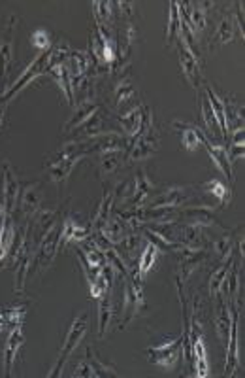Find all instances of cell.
<instances>
[{
    "instance_id": "2e32d148",
    "label": "cell",
    "mask_w": 245,
    "mask_h": 378,
    "mask_svg": "<svg viewBox=\"0 0 245 378\" xmlns=\"http://www.w3.org/2000/svg\"><path fill=\"white\" fill-rule=\"evenodd\" d=\"M104 114L100 110L99 114H94L93 118L87 119L85 123H82L77 127L76 130H72L70 133V140L68 142H85V140H93L96 136L104 135L108 130L104 129Z\"/></svg>"
},
{
    "instance_id": "cb8c5ba5",
    "label": "cell",
    "mask_w": 245,
    "mask_h": 378,
    "mask_svg": "<svg viewBox=\"0 0 245 378\" xmlns=\"http://www.w3.org/2000/svg\"><path fill=\"white\" fill-rule=\"evenodd\" d=\"M206 97H208V101H210L211 110L215 114L217 123H219V130H221V138L222 140H227L228 123H227V110H225V99H221L211 85H206Z\"/></svg>"
},
{
    "instance_id": "603a6c76",
    "label": "cell",
    "mask_w": 245,
    "mask_h": 378,
    "mask_svg": "<svg viewBox=\"0 0 245 378\" xmlns=\"http://www.w3.org/2000/svg\"><path fill=\"white\" fill-rule=\"evenodd\" d=\"M234 38H236V19H234L232 16H225V18L219 21V27H217L215 35L211 36L210 51H213V49L219 46L230 44Z\"/></svg>"
},
{
    "instance_id": "d6986e66",
    "label": "cell",
    "mask_w": 245,
    "mask_h": 378,
    "mask_svg": "<svg viewBox=\"0 0 245 378\" xmlns=\"http://www.w3.org/2000/svg\"><path fill=\"white\" fill-rule=\"evenodd\" d=\"M100 110H102V106H100L99 102H94L93 99H91V101L80 102L74 116H72V118L65 123V127H63V133H65V135H70L72 130H76L80 125L85 123L87 119L93 118L94 114H99Z\"/></svg>"
},
{
    "instance_id": "f35d334b",
    "label": "cell",
    "mask_w": 245,
    "mask_h": 378,
    "mask_svg": "<svg viewBox=\"0 0 245 378\" xmlns=\"http://www.w3.org/2000/svg\"><path fill=\"white\" fill-rule=\"evenodd\" d=\"M211 250H213V254L219 255L221 260H225L227 255H230L236 250V238L232 235H222L221 238H217V240H211Z\"/></svg>"
},
{
    "instance_id": "44dd1931",
    "label": "cell",
    "mask_w": 245,
    "mask_h": 378,
    "mask_svg": "<svg viewBox=\"0 0 245 378\" xmlns=\"http://www.w3.org/2000/svg\"><path fill=\"white\" fill-rule=\"evenodd\" d=\"M15 23H18V19L15 18L8 19V25L4 27V32H2V42H0V78L6 74L8 66L12 63L13 30H15Z\"/></svg>"
},
{
    "instance_id": "d4e9b609",
    "label": "cell",
    "mask_w": 245,
    "mask_h": 378,
    "mask_svg": "<svg viewBox=\"0 0 245 378\" xmlns=\"http://www.w3.org/2000/svg\"><path fill=\"white\" fill-rule=\"evenodd\" d=\"M127 163V150H108L99 154V165L102 174H111L119 171Z\"/></svg>"
},
{
    "instance_id": "4dcf8cb0",
    "label": "cell",
    "mask_w": 245,
    "mask_h": 378,
    "mask_svg": "<svg viewBox=\"0 0 245 378\" xmlns=\"http://www.w3.org/2000/svg\"><path fill=\"white\" fill-rule=\"evenodd\" d=\"M191 361L194 365V374L199 378H206L210 374L208 369V358H206V346L202 337H199L193 343V352H191Z\"/></svg>"
},
{
    "instance_id": "3957f363",
    "label": "cell",
    "mask_w": 245,
    "mask_h": 378,
    "mask_svg": "<svg viewBox=\"0 0 245 378\" xmlns=\"http://www.w3.org/2000/svg\"><path fill=\"white\" fill-rule=\"evenodd\" d=\"M85 333H87V314L83 312V314H80V316H76V318H74V322H72L70 329H68V333H66L65 344H63L61 354H58V358H57V363L53 365L51 372H49V377L55 378V377H58L61 372H63V369H65V365H66V361L70 360V355L74 354V350L77 348V344L83 341Z\"/></svg>"
},
{
    "instance_id": "9a60e30c",
    "label": "cell",
    "mask_w": 245,
    "mask_h": 378,
    "mask_svg": "<svg viewBox=\"0 0 245 378\" xmlns=\"http://www.w3.org/2000/svg\"><path fill=\"white\" fill-rule=\"evenodd\" d=\"M91 235H93L91 225L82 224L76 218L68 216L66 219H63V231H61V243H58V246H65V244L70 243H82V240L89 238Z\"/></svg>"
},
{
    "instance_id": "ee69618b",
    "label": "cell",
    "mask_w": 245,
    "mask_h": 378,
    "mask_svg": "<svg viewBox=\"0 0 245 378\" xmlns=\"http://www.w3.org/2000/svg\"><path fill=\"white\" fill-rule=\"evenodd\" d=\"M6 216V208H4V202L0 201V221H2V218Z\"/></svg>"
},
{
    "instance_id": "7c38bea8",
    "label": "cell",
    "mask_w": 245,
    "mask_h": 378,
    "mask_svg": "<svg viewBox=\"0 0 245 378\" xmlns=\"http://www.w3.org/2000/svg\"><path fill=\"white\" fill-rule=\"evenodd\" d=\"M42 183L40 182H29L23 183L19 189L18 205L21 208V214L25 218L34 216L42 208Z\"/></svg>"
},
{
    "instance_id": "ffe728a7",
    "label": "cell",
    "mask_w": 245,
    "mask_h": 378,
    "mask_svg": "<svg viewBox=\"0 0 245 378\" xmlns=\"http://www.w3.org/2000/svg\"><path fill=\"white\" fill-rule=\"evenodd\" d=\"M25 343V335L21 327H15L8 333V341L6 346H4V374L10 377L12 374L13 363H15V358H18L19 350L23 346Z\"/></svg>"
},
{
    "instance_id": "5bb4252c",
    "label": "cell",
    "mask_w": 245,
    "mask_h": 378,
    "mask_svg": "<svg viewBox=\"0 0 245 378\" xmlns=\"http://www.w3.org/2000/svg\"><path fill=\"white\" fill-rule=\"evenodd\" d=\"M2 202H4V208H6V214L15 212V205H18L19 199V182L15 178V172H13L12 165L10 163H4V171H2Z\"/></svg>"
},
{
    "instance_id": "277c9868",
    "label": "cell",
    "mask_w": 245,
    "mask_h": 378,
    "mask_svg": "<svg viewBox=\"0 0 245 378\" xmlns=\"http://www.w3.org/2000/svg\"><path fill=\"white\" fill-rule=\"evenodd\" d=\"M146 308L147 303L146 297H144V290H142V284H136L130 278H125V301H122V318L119 329L129 327L130 322L138 318Z\"/></svg>"
},
{
    "instance_id": "b9f144b4",
    "label": "cell",
    "mask_w": 245,
    "mask_h": 378,
    "mask_svg": "<svg viewBox=\"0 0 245 378\" xmlns=\"http://www.w3.org/2000/svg\"><path fill=\"white\" fill-rule=\"evenodd\" d=\"M74 377H96V371H94L93 363L89 360V355H85V360L80 361L74 371Z\"/></svg>"
},
{
    "instance_id": "8d00e7d4",
    "label": "cell",
    "mask_w": 245,
    "mask_h": 378,
    "mask_svg": "<svg viewBox=\"0 0 245 378\" xmlns=\"http://www.w3.org/2000/svg\"><path fill=\"white\" fill-rule=\"evenodd\" d=\"M181 36V16L177 10V2H170V19L166 27V44L172 46Z\"/></svg>"
},
{
    "instance_id": "9c48e42d",
    "label": "cell",
    "mask_w": 245,
    "mask_h": 378,
    "mask_svg": "<svg viewBox=\"0 0 245 378\" xmlns=\"http://www.w3.org/2000/svg\"><path fill=\"white\" fill-rule=\"evenodd\" d=\"M230 305V312H232V327H230V337L227 344V363H225V377H234L236 371L239 369V352H238V322H239V310L238 303L232 301Z\"/></svg>"
},
{
    "instance_id": "30bf717a",
    "label": "cell",
    "mask_w": 245,
    "mask_h": 378,
    "mask_svg": "<svg viewBox=\"0 0 245 378\" xmlns=\"http://www.w3.org/2000/svg\"><path fill=\"white\" fill-rule=\"evenodd\" d=\"M194 197L193 188H168L157 197H153L151 201H147V207H174L183 208L191 205Z\"/></svg>"
},
{
    "instance_id": "5b68a950",
    "label": "cell",
    "mask_w": 245,
    "mask_h": 378,
    "mask_svg": "<svg viewBox=\"0 0 245 378\" xmlns=\"http://www.w3.org/2000/svg\"><path fill=\"white\" fill-rule=\"evenodd\" d=\"M117 121L121 123L122 130H125V136H127L130 142L138 138L140 135H144L146 130L153 129V114L146 104H138V106H134L127 114L119 116Z\"/></svg>"
},
{
    "instance_id": "4fadbf2b",
    "label": "cell",
    "mask_w": 245,
    "mask_h": 378,
    "mask_svg": "<svg viewBox=\"0 0 245 378\" xmlns=\"http://www.w3.org/2000/svg\"><path fill=\"white\" fill-rule=\"evenodd\" d=\"M206 260H208V252H206V250H194L183 246V250L180 252V274H177V282L183 286V284L189 280V276H191Z\"/></svg>"
},
{
    "instance_id": "ba28073f",
    "label": "cell",
    "mask_w": 245,
    "mask_h": 378,
    "mask_svg": "<svg viewBox=\"0 0 245 378\" xmlns=\"http://www.w3.org/2000/svg\"><path fill=\"white\" fill-rule=\"evenodd\" d=\"M158 152V135L153 129L146 130L144 135L130 142L129 150H127V163H134L151 157Z\"/></svg>"
},
{
    "instance_id": "52a82bcc",
    "label": "cell",
    "mask_w": 245,
    "mask_h": 378,
    "mask_svg": "<svg viewBox=\"0 0 245 378\" xmlns=\"http://www.w3.org/2000/svg\"><path fill=\"white\" fill-rule=\"evenodd\" d=\"M49 54H51V49H47V51H42L40 57L38 59L32 61V65L27 66V71L21 74V78H19L18 82L13 83L12 87L8 89L6 93L2 94V99H0V104H6L10 99H13L15 94L21 93L27 85H29L30 82H34L38 76H44V71H46V65L47 61H49Z\"/></svg>"
},
{
    "instance_id": "ac0fdd59",
    "label": "cell",
    "mask_w": 245,
    "mask_h": 378,
    "mask_svg": "<svg viewBox=\"0 0 245 378\" xmlns=\"http://www.w3.org/2000/svg\"><path fill=\"white\" fill-rule=\"evenodd\" d=\"M230 327H232V312H230V305L227 299L219 295V305H217L215 312V331L217 337L221 341L222 348H227L228 337H230Z\"/></svg>"
},
{
    "instance_id": "ab89813d",
    "label": "cell",
    "mask_w": 245,
    "mask_h": 378,
    "mask_svg": "<svg viewBox=\"0 0 245 378\" xmlns=\"http://www.w3.org/2000/svg\"><path fill=\"white\" fill-rule=\"evenodd\" d=\"M87 355H89V360H91V363H93L94 371H96V377H117L115 369H113L111 365H106L104 361H100L99 355H94L91 346H87Z\"/></svg>"
},
{
    "instance_id": "8992f818",
    "label": "cell",
    "mask_w": 245,
    "mask_h": 378,
    "mask_svg": "<svg viewBox=\"0 0 245 378\" xmlns=\"http://www.w3.org/2000/svg\"><path fill=\"white\" fill-rule=\"evenodd\" d=\"M181 355H183L181 339H170L158 346L147 348V360L151 361L153 365L163 367V369H174Z\"/></svg>"
},
{
    "instance_id": "e575fe53",
    "label": "cell",
    "mask_w": 245,
    "mask_h": 378,
    "mask_svg": "<svg viewBox=\"0 0 245 378\" xmlns=\"http://www.w3.org/2000/svg\"><path fill=\"white\" fill-rule=\"evenodd\" d=\"M93 16L94 23L102 25V27H111L113 25V2L110 0H94L93 4Z\"/></svg>"
},
{
    "instance_id": "e0dca14e",
    "label": "cell",
    "mask_w": 245,
    "mask_h": 378,
    "mask_svg": "<svg viewBox=\"0 0 245 378\" xmlns=\"http://www.w3.org/2000/svg\"><path fill=\"white\" fill-rule=\"evenodd\" d=\"M155 191V183L151 182V178L147 176L146 172L140 171L136 174V178L132 180V195L127 201L130 208L136 207H144L147 201H149V197Z\"/></svg>"
},
{
    "instance_id": "d6a6232c",
    "label": "cell",
    "mask_w": 245,
    "mask_h": 378,
    "mask_svg": "<svg viewBox=\"0 0 245 378\" xmlns=\"http://www.w3.org/2000/svg\"><path fill=\"white\" fill-rule=\"evenodd\" d=\"M174 127H181V142H183V148L189 150V152H196V150L202 146V133H200L199 127H193V125L187 123H177L174 121Z\"/></svg>"
},
{
    "instance_id": "f1b7e54d",
    "label": "cell",
    "mask_w": 245,
    "mask_h": 378,
    "mask_svg": "<svg viewBox=\"0 0 245 378\" xmlns=\"http://www.w3.org/2000/svg\"><path fill=\"white\" fill-rule=\"evenodd\" d=\"M13 233H15V219H13V214H6L0 221V265L4 263L8 252H10Z\"/></svg>"
},
{
    "instance_id": "8fae6325",
    "label": "cell",
    "mask_w": 245,
    "mask_h": 378,
    "mask_svg": "<svg viewBox=\"0 0 245 378\" xmlns=\"http://www.w3.org/2000/svg\"><path fill=\"white\" fill-rule=\"evenodd\" d=\"M175 46H177V55H180L181 74L187 78V82L191 83L193 87H199L200 82H202V71H200L199 59L189 51L187 46L183 44L181 38L175 42Z\"/></svg>"
},
{
    "instance_id": "f546056e",
    "label": "cell",
    "mask_w": 245,
    "mask_h": 378,
    "mask_svg": "<svg viewBox=\"0 0 245 378\" xmlns=\"http://www.w3.org/2000/svg\"><path fill=\"white\" fill-rule=\"evenodd\" d=\"M234 263V252L230 255H227L225 260H221V265L217 267L215 271L210 274V295L211 297H219L221 295L222 284H225V278H227L228 271Z\"/></svg>"
},
{
    "instance_id": "74e56055",
    "label": "cell",
    "mask_w": 245,
    "mask_h": 378,
    "mask_svg": "<svg viewBox=\"0 0 245 378\" xmlns=\"http://www.w3.org/2000/svg\"><path fill=\"white\" fill-rule=\"evenodd\" d=\"M202 121L206 125V130H208V135L213 138V136H221V130H219V123H217V118L213 110L210 106V101H208V97L202 94Z\"/></svg>"
},
{
    "instance_id": "83f0119b",
    "label": "cell",
    "mask_w": 245,
    "mask_h": 378,
    "mask_svg": "<svg viewBox=\"0 0 245 378\" xmlns=\"http://www.w3.org/2000/svg\"><path fill=\"white\" fill-rule=\"evenodd\" d=\"M113 207H115V199H113V191H108L102 197V201L99 205V210L94 214L93 221H91V229L93 233H100L102 227L108 224V219L111 218V214H113Z\"/></svg>"
},
{
    "instance_id": "60d3db41",
    "label": "cell",
    "mask_w": 245,
    "mask_h": 378,
    "mask_svg": "<svg viewBox=\"0 0 245 378\" xmlns=\"http://www.w3.org/2000/svg\"><path fill=\"white\" fill-rule=\"evenodd\" d=\"M30 42H32V46H34L36 49H40V51L51 49V38H49V32H46L44 29L34 30L32 36H30Z\"/></svg>"
},
{
    "instance_id": "484cf974",
    "label": "cell",
    "mask_w": 245,
    "mask_h": 378,
    "mask_svg": "<svg viewBox=\"0 0 245 378\" xmlns=\"http://www.w3.org/2000/svg\"><path fill=\"white\" fill-rule=\"evenodd\" d=\"M27 316V307L25 305H18V307H6L0 308V333L6 329H15L21 327Z\"/></svg>"
},
{
    "instance_id": "836d02e7",
    "label": "cell",
    "mask_w": 245,
    "mask_h": 378,
    "mask_svg": "<svg viewBox=\"0 0 245 378\" xmlns=\"http://www.w3.org/2000/svg\"><path fill=\"white\" fill-rule=\"evenodd\" d=\"M99 301V335L104 337V333L108 331V325L111 322V316H113V299H111V291L102 295Z\"/></svg>"
},
{
    "instance_id": "4316f807",
    "label": "cell",
    "mask_w": 245,
    "mask_h": 378,
    "mask_svg": "<svg viewBox=\"0 0 245 378\" xmlns=\"http://www.w3.org/2000/svg\"><path fill=\"white\" fill-rule=\"evenodd\" d=\"M138 94V89H136L134 82L130 80L129 72L117 80L115 87H113V99H115L117 106H122V104H129L136 99Z\"/></svg>"
},
{
    "instance_id": "7bdbcfd3",
    "label": "cell",
    "mask_w": 245,
    "mask_h": 378,
    "mask_svg": "<svg viewBox=\"0 0 245 378\" xmlns=\"http://www.w3.org/2000/svg\"><path fill=\"white\" fill-rule=\"evenodd\" d=\"M4 112H6V104H0V127H2V119H4Z\"/></svg>"
},
{
    "instance_id": "7402d4cb",
    "label": "cell",
    "mask_w": 245,
    "mask_h": 378,
    "mask_svg": "<svg viewBox=\"0 0 245 378\" xmlns=\"http://www.w3.org/2000/svg\"><path fill=\"white\" fill-rule=\"evenodd\" d=\"M200 142H202V146L206 148V152L210 154L211 161H213V165H215L217 169L222 172V174H227V176L232 180L234 178L232 163H230V159H228L227 148H225V146H217V144H210V140H208L204 135H202Z\"/></svg>"
},
{
    "instance_id": "1f68e13d",
    "label": "cell",
    "mask_w": 245,
    "mask_h": 378,
    "mask_svg": "<svg viewBox=\"0 0 245 378\" xmlns=\"http://www.w3.org/2000/svg\"><path fill=\"white\" fill-rule=\"evenodd\" d=\"M200 189L204 191L206 195H210L211 199H215L221 207H228V202H230V199H232L230 189H228L222 182H219V180H210V182L202 183Z\"/></svg>"
},
{
    "instance_id": "d590c367",
    "label": "cell",
    "mask_w": 245,
    "mask_h": 378,
    "mask_svg": "<svg viewBox=\"0 0 245 378\" xmlns=\"http://www.w3.org/2000/svg\"><path fill=\"white\" fill-rule=\"evenodd\" d=\"M161 250L155 246V244L147 243L146 246H144V250H142L140 257H138V274H140V278L144 280L146 278V274L153 269V265H155V261H157V255Z\"/></svg>"
},
{
    "instance_id": "6da1fadb",
    "label": "cell",
    "mask_w": 245,
    "mask_h": 378,
    "mask_svg": "<svg viewBox=\"0 0 245 378\" xmlns=\"http://www.w3.org/2000/svg\"><path fill=\"white\" fill-rule=\"evenodd\" d=\"M89 154L85 142H66L63 150L46 161V169L55 183H63L72 174V169Z\"/></svg>"
},
{
    "instance_id": "7a4b0ae2",
    "label": "cell",
    "mask_w": 245,
    "mask_h": 378,
    "mask_svg": "<svg viewBox=\"0 0 245 378\" xmlns=\"http://www.w3.org/2000/svg\"><path fill=\"white\" fill-rule=\"evenodd\" d=\"M61 231H63V221H55L53 227L46 233V236L42 238L40 244L36 246L32 261L29 267V280L34 276L36 272L46 271L47 267L51 265V261L55 260L58 250V243H61Z\"/></svg>"
}]
</instances>
